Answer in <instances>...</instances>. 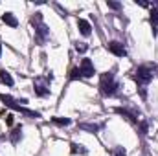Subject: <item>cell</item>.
Wrapping results in <instances>:
<instances>
[{"mask_svg":"<svg viewBox=\"0 0 158 156\" xmlns=\"http://www.w3.org/2000/svg\"><path fill=\"white\" fill-rule=\"evenodd\" d=\"M155 76H156V66L155 64H142L134 72V81L138 83V86L142 90V97H145V84L155 77Z\"/></svg>","mask_w":158,"mask_h":156,"instance_id":"obj_1","label":"cell"},{"mask_svg":"<svg viewBox=\"0 0 158 156\" xmlns=\"http://www.w3.org/2000/svg\"><path fill=\"white\" fill-rule=\"evenodd\" d=\"M99 88H101V94H103V96H114L116 90H118V83H116V79H114V74H110V72L101 74Z\"/></svg>","mask_w":158,"mask_h":156,"instance_id":"obj_2","label":"cell"},{"mask_svg":"<svg viewBox=\"0 0 158 156\" xmlns=\"http://www.w3.org/2000/svg\"><path fill=\"white\" fill-rule=\"evenodd\" d=\"M31 24H33V28H35L37 42H39V44H44L46 39L50 37V30H48V26L42 22V15H40V13H35V17L31 18Z\"/></svg>","mask_w":158,"mask_h":156,"instance_id":"obj_3","label":"cell"},{"mask_svg":"<svg viewBox=\"0 0 158 156\" xmlns=\"http://www.w3.org/2000/svg\"><path fill=\"white\" fill-rule=\"evenodd\" d=\"M0 101L6 105V107H9V109H13V110H19V112H24L26 116L30 117H39V112H33V110H28V109H24V107H20L19 105V101L17 99H13L11 96H6V94H2L0 96Z\"/></svg>","mask_w":158,"mask_h":156,"instance_id":"obj_4","label":"cell"},{"mask_svg":"<svg viewBox=\"0 0 158 156\" xmlns=\"http://www.w3.org/2000/svg\"><path fill=\"white\" fill-rule=\"evenodd\" d=\"M33 90H35V94L40 96V97L48 96V94H50V79L48 77H37L33 81Z\"/></svg>","mask_w":158,"mask_h":156,"instance_id":"obj_5","label":"cell"},{"mask_svg":"<svg viewBox=\"0 0 158 156\" xmlns=\"http://www.w3.org/2000/svg\"><path fill=\"white\" fill-rule=\"evenodd\" d=\"M79 70H81V76H85V77H92V76H94V64H92V61H90V59H83Z\"/></svg>","mask_w":158,"mask_h":156,"instance_id":"obj_6","label":"cell"},{"mask_svg":"<svg viewBox=\"0 0 158 156\" xmlns=\"http://www.w3.org/2000/svg\"><path fill=\"white\" fill-rule=\"evenodd\" d=\"M109 50L116 55V57H125L127 55V50H125V46L121 44V42H118V40H112L110 44H109Z\"/></svg>","mask_w":158,"mask_h":156,"instance_id":"obj_7","label":"cell"},{"mask_svg":"<svg viewBox=\"0 0 158 156\" xmlns=\"http://www.w3.org/2000/svg\"><path fill=\"white\" fill-rule=\"evenodd\" d=\"M2 22L7 24V26H11V28H17L19 26V20H17V17L13 13H4L2 15Z\"/></svg>","mask_w":158,"mask_h":156,"instance_id":"obj_8","label":"cell"},{"mask_svg":"<svg viewBox=\"0 0 158 156\" xmlns=\"http://www.w3.org/2000/svg\"><path fill=\"white\" fill-rule=\"evenodd\" d=\"M77 28H79V31L86 37V35H90V31H92V28H90V24L85 20V18H77Z\"/></svg>","mask_w":158,"mask_h":156,"instance_id":"obj_9","label":"cell"},{"mask_svg":"<svg viewBox=\"0 0 158 156\" xmlns=\"http://www.w3.org/2000/svg\"><path fill=\"white\" fill-rule=\"evenodd\" d=\"M22 138V127L19 125V127H15L13 130H11V134H9V140H11V143H19V140Z\"/></svg>","mask_w":158,"mask_h":156,"instance_id":"obj_10","label":"cell"},{"mask_svg":"<svg viewBox=\"0 0 158 156\" xmlns=\"http://www.w3.org/2000/svg\"><path fill=\"white\" fill-rule=\"evenodd\" d=\"M151 26H153V35H156V28H158V7L151 9Z\"/></svg>","mask_w":158,"mask_h":156,"instance_id":"obj_11","label":"cell"},{"mask_svg":"<svg viewBox=\"0 0 158 156\" xmlns=\"http://www.w3.org/2000/svg\"><path fill=\"white\" fill-rule=\"evenodd\" d=\"M0 81H2L4 84H7V86H11V84H13V77H11L6 70H0Z\"/></svg>","mask_w":158,"mask_h":156,"instance_id":"obj_12","label":"cell"},{"mask_svg":"<svg viewBox=\"0 0 158 156\" xmlns=\"http://www.w3.org/2000/svg\"><path fill=\"white\" fill-rule=\"evenodd\" d=\"M79 129L88 130V132H98V130H99V125H92V123H79Z\"/></svg>","mask_w":158,"mask_h":156,"instance_id":"obj_13","label":"cell"},{"mask_svg":"<svg viewBox=\"0 0 158 156\" xmlns=\"http://www.w3.org/2000/svg\"><path fill=\"white\" fill-rule=\"evenodd\" d=\"M70 147H72V149H70V151H72V153H74V154H76V153H83V154H85V153H86V149H85V147H83V145H77V143H72V145H70Z\"/></svg>","mask_w":158,"mask_h":156,"instance_id":"obj_14","label":"cell"},{"mask_svg":"<svg viewBox=\"0 0 158 156\" xmlns=\"http://www.w3.org/2000/svg\"><path fill=\"white\" fill-rule=\"evenodd\" d=\"M53 123L66 127V125H70V119H68V117H53Z\"/></svg>","mask_w":158,"mask_h":156,"instance_id":"obj_15","label":"cell"},{"mask_svg":"<svg viewBox=\"0 0 158 156\" xmlns=\"http://www.w3.org/2000/svg\"><path fill=\"white\" fill-rule=\"evenodd\" d=\"M81 77V70L79 68H72L70 70V79H79Z\"/></svg>","mask_w":158,"mask_h":156,"instance_id":"obj_16","label":"cell"},{"mask_svg":"<svg viewBox=\"0 0 158 156\" xmlns=\"http://www.w3.org/2000/svg\"><path fill=\"white\" fill-rule=\"evenodd\" d=\"M76 50H77L79 53H85V51L88 50V46H86L85 42H77V44H76Z\"/></svg>","mask_w":158,"mask_h":156,"instance_id":"obj_17","label":"cell"},{"mask_svg":"<svg viewBox=\"0 0 158 156\" xmlns=\"http://www.w3.org/2000/svg\"><path fill=\"white\" fill-rule=\"evenodd\" d=\"M107 6H109L110 9H119V7H121V4H118V2H107Z\"/></svg>","mask_w":158,"mask_h":156,"instance_id":"obj_18","label":"cell"},{"mask_svg":"<svg viewBox=\"0 0 158 156\" xmlns=\"http://www.w3.org/2000/svg\"><path fill=\"white\" fill-rule=\"evenodd\" d=\"M116 156H127L125 149H123V147H118V149H116Z\"/></svg>","mask_w":158,"mask_h":156,"instance_id":"obj_19","label":"cell"},{"mask_svg":"<svg viewBox=\"0 0 158 156\" xmlns=\"http://www.w3.org/2000/svg\"><path fill=\"white\" fill-rule=\"evenodd\" d=\"M6 123H7L9 127L13 125V116H11V114H9V116H6Z\"/></svg>","mask_w":158,"mask_h":156,"instance_id":"obj_20","label":"cell"},{"mask_svg":"<svg viewBox=\"0 0 158 156\" xmlns=\"http://www.w3.org/2000/svg\"><path fill=\"white\" fill-rule=\"evenodd\" d=\"M0 55H2V44H0Z\"/></svg>","mask_w":158,"mask_h":156,"instance_id":"obj_21","label":"cell"}]
</instances>
